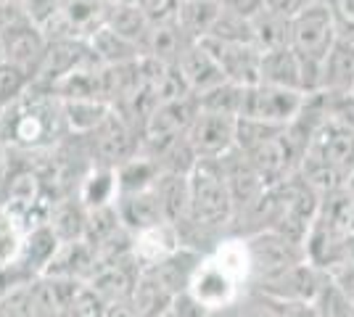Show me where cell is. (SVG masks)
I'll list each match as a JSON object with an SVG mask.
<instances>
[{"mask_svg":"<svg viewBox=\"0 0 354 317\" xmlns=\"http://www.w3.org/2000/svg\"><path fill=\"white\" fill-rule=\"evenodd\" d=\"M69 137L64 122V104L56 95L30 88V93L0 111V143L14 153H48Z\"/></svg>","mask_w":354,"mask_h":317,"instance_id":"1","label":"cell"},{"mask_svg":"<svg viewBox=\"0 0 354 317\" xmlns=\"http://www.w3.org/2000/svg\"><path fill=\"white\" fill-rule=\"evenodd\" d=\"M188 182H191V211H188V222H183L177 230L185 246L198 249L196 243L214 238L236 220V204L220 159H201Z\"/></svg>","mask_w":354,"mask_h":317,"instance_id":"2","label":"cell"},{"mask_svg":"<svg viewBox=\"0 0 354 317\" xmlns=\"http://www.w3.org/2000/svg\"><path fill=\"white\" fill-rule=\"evenodd\" d=\"M341 32L328 0H315L299 16L291 19V48L301 64V93H323V64Z\"/></svg>","mask_w":354,"mask_h":317,"instance_id":"3","label":"cell"},{"mask_svg":"<svg viewBox=\"0 0 354 317\" xmlns=\"http://www.w3.org/2000/svg\"><path fill=\"white\" fill-rule=\"evenodd\" d=\"M317 211H320V193L310 188L299 175H294L291 180L267 188L265 198L249 214H259L265 230H275L288 241L304 246L317 220Z\"/></svg>","mask_w":354,"mask_h":317,"instance_id":"4","label":"cell"},{"mask_svg":"<svg viewBox=\"0 0 354 317\" xmlns=\"http://www.w3.org/2000/svg\"><path fill=\"white\" fill-rule=\"evenodd\" d=\"M246 246H249V262H251V286L272 280L291 267L307 262L304 246L301 243L288 241L286 236L275 233V230H257L246 236Z\"/></svg>","mask_w":354,"mask_h":317,"instance_id":"5","label":"cell"},{"mask_svg":"<svg viewBox=\"0 0 354 317\" xmlns=\"http://www.w3.org/2000/svg\"><path fill=\"white\" fill-rule=\"evenodd\" d=\"M88 146L90 156H93V166L117 169L143 151V135L119 111L111 108V114L106 117L104 124L88 137Z\"/></svg>","mask_w":354,"mask_h":317,"instance_id":"6","label":"cell"},{"mask_svg":"<svg viewBox=\"0 0 354 317\" xmlns=\"http://www.w3.org/2000/svg\"><path fill=\"white\" fill-rule=\"evenodd\" d=\"M198 111H201V106H198L196 95L156 106V111L151 114V119L143 127V153L156 159L169 143H175L177 137L188 135Z\"/></svg>","mask_w":354,"mask_h":317,"instance_id":"7","label":"cell"},{"mask_svg":"<svg viewBox=\"0 0 354 317\" xmlns=\"http://www.w3.org/2000/svg\"><path fill=\"white\" fill-rule=\"evenodd\" d=\"M310 95L299 90H286V88H275V85H257L246 90V101H243V119L265 122V124H275V127H288L301 114V108L307 104Z\"/></svg>","mask_w":354,"mask_h":317,"instance_id":"8","label":"cell"},{"mask_svg":"<svg viewBox=\"0 0 354 317\" xmlns=\"http://www.w3.org/2000/svg\"><path fill=\"white\" fill-rule=\"evenodd\" d=\"M188 294H191L193 299L201 304L204 309L220 312V309H227V307L241 304L243 283L236 280V278L207 251L204 259H201V265H198V270H196V275H193L191 286H188Z\"/></svg>","mask_w":354,"mask_h":317,"instance_id":"9","label":"cell"},{"mask_svg":"<svg viewBox=\"0 0 354 317\" xmlns=\"http://www.w3.org/2000/svg\"><path fill=\"white\" fill-rule=\"evenodd\" d=\"M328 272L317 270L310 262H301L291 267L288 272H283L272 280H265V283H257L254 291L259 296H265L270 302H315L320 288H323Z\"/></svg>","mask_w":354,"mask_h":317,"instance_id":"10","label":"cell"},{"mask_svg":"<svg viewBox=\"0 0 354 317\" xmlns=\"http://www.w3.org/2000/svg\"><path fill=\"white\" fill-rule=\"evenodd\" d=\"M220 166L222 172H225V180H227V188H230L233 204H236V217L241 211L249 214V211L257 209V204L265 198L267 185L259 177V172L254 169V164L249 162V156L241 148H233V151L225 153L220 159Z\"/></svg>","mask_w":354,"mask_h":317,"instance_id":"11","label":"cell"},{"mask_svg":"<svg viewBox=\"0 0 354 317\" xmlns=\"http://www.w3.org/2000/svg\"><path fill=\"white\" fill-rule=\"evenodd\" d=\"M209 48V53L220 61L225 79L241 85V88H257L262 82V50L254 43H243V46H225L220 40L204 37L198 40Z\"/></svg>","mask_w":354,"mask_h":317,"instance_id":"12","label":"cell"},{"mask_svg":"<svg viewBox=\"0 0 354 317\" xmlns=\"http://www.w3.org/2000/svg\"><path fill=\"white\" fill-rule=\"evenodd\" d=\"M0 40H3V50H6V64L27 72L35 82V77L45 61V53L50 48L45 32L35 21H27V24H19L14 30L3 32Z\"/></svg>","mask_w":354,"mask_h":317,"instance_id":"13","label":"cell"},{"mask_svg":"<svg viewBox=\"0 0 354 317\" xmlns=\"http://www.w3.org/2000/svg\"><path fill=\"white\" fill-rule=\"evenodd\" d=\"M236 117L198 111V117L188 130V140L193 143V148L201 159H222L225 153L236 148Z\"/></svg>","mask_w":354,"mask_h":317,"instance_id":"14","label":"cell"},{"mask_svg":"<svg viewBox=\"0 0 354 317\" xmlns=\"http://www.w3.org/2000/svg\"><path fill=\"white\" fill-rule=\"evenodd\" d=\"M310 151L323 156L328 164H333L349 180V175L354 172V130L328 117L312 140Z\"/></svg>","mask_w":354,"mask_h":317,"instance_id":"15","label":"cell"},{"mask_svg":"<svg viewBox=\"0 0 354 317\" xmlns=\"http://www.w3.org/2000/svg\"><path fill=\"white\" fill-rule=\"evenodd\" d=\"M61 241L59 236L53 233V227L43 222V225H35L30 227L27 233V243H24V254H21V262L16 265L14 270L24 278V280H37L43 278L45 270L50 267L53 257L59 254Z\"/></svg>","mask_w":354,"mask_h":317,"instance_id":"16","label":"cell"},{"mask_svg":"<svg viewBox=\"0 0 354 317\" xmlns=\"http://www.w3.org/2000/svg\"><path fill=\"white\" fill-rule=\"evenodd\" d=\"M183 236L172 222H162L138 233L133 238V254L138 259V265L148 270L153 265H159L164 259H169L172 254H177L183 249Z\"/></svg>","mask_w":354,"mask_h":317,"instance_id":"17","label":"cell"},{"mask_svg":"<svg viewBox=\"0 0 354 317\" xmlns=\"http://www.w3.org/2000/svg\"><path fill=\"white\" fill-rule=\"evenodd\" d=\"M177 66H180V72H183V77H185V82H188V88H191L196 98L214 90L222 82H227L220 61L209 53V48L204 43H193Z\"/></svg>","mask_w":354,"mask_h":317,"instance_id":"18","label":"cell"},{"mask_svg":"<svg viewBox=\"0 0 354 317\" xmlns=\"http://www.w3.org/2000/svg\"><path fill=\"white\" fill-rule=\"evenodd\" d=\"M193 43L196 40L185 35V30L177 24V19L164 21V24H151L146 40H143V56L159 61L164 66H177Z\"/></svg>","mask_w":354,"mask_h":317,"instance_id":"19","label":"cell"},{"mask_svg":"<svg viewBox=\"0 0 354 317\" xmlns=\"http://www.w3.org/2000/svg\"><path fill=\"white\" fill-rule=\"evenodd\" d=\"M117 211H119L122 225L127 227L133 236L143 233L148 227L167 222V220H164L162 204H159V196H156L153 188L140 191V193H122L117 201Z\"/></svg>","mask_w":354,"mask_h":317,"instance_id":"20","label":"cell"},{"mask_svg":"<svg viewBox=\"0 0 354 317\" xmlns=\"http://www.w3.org/2000/svg\"><path fill=\"white\" fill-rule=\"evenodd\" d=\"M323 93L344 98L354 93V40L339 37L323 64Z\"/></svg>","mask_w":354,"mask_h":317,"instance_id":"21","label":"cell"},{"mask_svg":"<svg viewBox=\"0 0 354 317\" xmlns=\"http://www.w3.org/2000/svg\"><path fill=\"white\" fill-rule=\"evenodd\" d=\"M344 241H346V233L333 230V227H328L315 220L310 236L304 241L307 262L323 272L336 270L339 265H344Z\"/></svg>","mask_w":354,"mask_h":317,"instance_id":"22","label":"cell"},{"mask_svg":"<svg viewBox=\"0 0 354 317\" xmlns=\"http://www.w3.org/2000/svg\"><path fill=\"white\" fill-rule=\"evenodd\" d=\"M201 259H204V251L191 249V246H183V249H180L177 254H172L169 259H164L159 265L148 267V272H151L153 278H159V283L169 288L175 296H180V294H188V286H191L193 275L198 270Z\"/></svg>","mask_w":354,"mask_h":317,"instance_id":"23","label":"cell"},{"mask_svg":"<svg viewBox=\"0 0 354 317\" xmlns=\"http://www.w3.org/2000/svg\"><path fill=\"white\" fill-rule=\"evenodd\" d=\"M88 214L90 211L82 206V201L74 196H61L50 204L48 211V225L53 227V233L59 236L61 243H77L85 241L88 233Z\"/></svg>","mask_w":354,"mask_h":317,"instance_id":"24","label":"cell"},{"mask_svg":"<svg viewBox=\"0 0 354 317\" xmlns=\"http://www.w3.org/2000/svg\"><path fill=\"white\" fill-rule=\"evenodd\" d=\"M74 196L82 201V206L88 211L114 206L119 201L117 169H109V166H90L88 172H85V177L77 185V193H74Z\"/></svg>","mask_w":354,"mask_h":317,"instance_id":"25","label":"cell"},{"mask_svg":"<svg viewBox=\"0 0 354 317\" xmlns=\"http://www.w3.org/2000/svg\"><path fill=\"white\" fill-rule=\"evenodd\" d=\"M90 53L95 56L98 66H122V64H135L143 59V48L124 40L122 35H117L109 27H98L88 37Z\"/></svg>","mask_w":354,"mask_h":317,"instance_id":"26","label":"cell"},{"mask_svg":"<svg viewBox=\"0 0 354 317\" xmlns=\"http://www.w3.org/2000/svg\"><path fill=\"white\" fill-rule=\"evenodd\" d=\"M153 191L159 196L167 222H172L175 227L188 222V211H191V182H188V177L162 172V177L156 180Z\"/></svg>","mask_w":354,"mask_h":317,"instance_id":"27","label":"cell"},{"mask_svg":"<svg viewBox=\"0 0 354 317\" xmlns=\"http://www.w3.org/2000/svg\"><path fill=\"white\" fill-rule=\"evenodd\" d=\"M259 85H275V88L301 93V64H299L294 48L267 50L262 56V82Z\"/></svg>","mask_w":354,"mask_h":317,"instance_id":"28","label":"cell"},{"mask_svg":"<svg viewBox=\"0 0 354 317\" xmlns=\"http://www.w3.org/2000/svg\"><path fill=\"white\" fill-rule=\"evenodd\" d=\"M30 225L21 214L0 204V270H11L21 262Z\"/></svg>","mask_w":354,"mask_h":317,"instance_id":"29","label":"cell"},{"mask_svg":"<svg viewBox=\"0 0 354 317\" xmlns=\"http://www.w3.org/2000/svg\"><path fill=\"white\" fill-rule=\"evenodd\" d=\"M175 299L177 296L167 286L159 283V278H153L148 270H143L138 283H135L130 304L135 307L138 317H162L175 307Z\"/></svg>","mask_w":354,"mask_h":317,"instance_id":"30","label":"cell"},{"mask_svg":"<svg viewBox=\"0 0 354 317\" xmlns=\"http://www.w3.org/2000/svg\"><path fill=\"white\" fill-rule=\"evenodd\" d=\"M61 104H64V122L72 137H90L111 114V106L106 101H61Z\"/></svg>","mask_w":354,"mask_h":317,"instance_id":"31","label":"cell"},{"mask_svg":"<svg viewBox=\"0 0 354 317\" xmlns=\"http://www.w3.org/2000/svg\"><path fill=\"white\" fill-rule=\"evenodd\" d=\"M222 11V3L220 0H183L180 3V11H177V24L185 30V35L191 40H204L217 16Z\"/></svg>","mask_w":354,"mask_h":317,"instance_id":"32","label":"cell"},{"mask_svg":"<svg viewBox=\"0 0 354 317\" xmlns=\"http://www.w3.org/2000/svg\"><path fill=\"white\" fill-rule=\"evenodd\" d=\"M162 177V166L153 156L148 153H138L130 162H124L122 166H117V180H119V196L122 193H140L153 188L156 180Z\"/></svg>","mask_w":354,"mask_h":317,"instance_id":"33","label":"cell"},{"mask_svg":"<svg viewBox=\"0 0 354 317\" xmlns=\"http://www.w3.org/2000/svg\"><path fill=\"white\" fill-rule=\"evenodd\" d=\"M251 30H254V46L262 53L291 48V19H286V16H278L262 8L251 19Z\"/></svg>","mask_w":354,"mask_h":317,"instance_id":"34","label":"cell"},{"mask_svg":"<svg viewBox=\"0 0 354 317\" xmlns=\"http://www.w3.org/2000/svg\"><path fill=\"white\" fill-rule=\"evenodd\" d=\"M109 30H114L117 35H122L124 40H130L135 46L143 48L151 21L148 16L140 11V6H122V3H109L106 8V21Z\"/></svg>","mask_w":354,"mask_h":317,"instance_id":"35","label":"cell"},{"mask_svg":"<svg viewBox=\"0 0 354 317\" xmlns=\"http://www.w3.org/2000/svg\"><path fill=\"white\" fill-rule=\"evenodd\" d=\"M299 177L307 182L310 188H315L320 196L330 193V191H339L346 185V177L341 175L333 164H328L323 156H317L315 151H307L301 169H299Z\"/></svg>","mask_w":354,"mask_h":317,"instance_id":"36","label":"cell"},{"mask_svg":"<svg viewBox=\"0 0 354 317\" xmlns=\"http://www.w3.org/2000/svg\"><path fill=\"white\" fill-rule=\"evenodd\" d=\"M246 90L249 88H241V85H233V82H222L214 90L198 95V106H201V111H212V114H225V117L241 119Z\"/></svg>","mask_w":354,"mask_h":317,"instance_id":"37","label":"cell"},{"mask_svg":"<svg viewBox=\"0 0 354 317\" xmlns=\"http://www.w3.org/2000/svg\"><path fill=\"white\" fill-rule=\"evenodd\" d=\"M156 162H159V166H162V172L191 177L193 169H196L198 162H201V156L196 153L193 143L188 140V135H185V137H177L175 143H169V146L156 156Z\"/></svg>","mask_w":354,"mask_h":317,"instance_id":"38","label":"cell"},{"mask_svg":"<svg viewBox=\"0 0 354 317\" xmlns=\"http://www.w3.org/2000/svg\"><path fill=\"white\" fill-rule=\"evenodd\" d=\"M207 37L212 40H220L225 46H243V43H254V30H251V19L236 14V11H227L222 8L214 27Z\"/></svg>","mask_w":354,"mask_h":317,"instance_id":"39","label":"cell"},{"mask_svg":"<svg viewBox=\"0 0 354 317\" xmlns=\"http://www.w3.org/2000/svg\"><path fill=\"white\" fill-rule=\"evenodd\" d=\"M312 304H315V309H317L320 317H352L354 315V302L336 286V280L330 278V272H328L323 288H320L317 299Z\"/></svg>","mask_w":354,"mask_h":317,"instance_id":"40","label":"cell"},{"mask_svg":"<svg viewBox=\"0 0 354 317\" xmlns=\"http://www.w3.org/2000/svg\"><path fill=\"white\" fill-rule=\"evenodd\" d=\"M32 88V77L21 69H16L11 64L0 66V111H6L8 106L21 101Z\"/></svg>","mask_w":354,"mask_h":317,"instance_id":"41","label":"cell"},{"mask_svg":"<svg viewBox=\"0 0 354 317\" xmlns=\"http://www.w3.org/2000/svg\"><path fill=\"white\" fill-rule=\"evenodd\" d=\"M106 309H109V304L88 283H82L77 296H74L72 307H69V317H104Z\"/></svg>","mask_w":354,"mask_h":317,"instance_id":"42","label":"cell"},{"mask_svg":"<svg viewBox=\"0 0 354 317\" xmlns=\"http://www.w3.org/2000/svg\"><path fill=\"white\" fill-rule=\"evenodd\" d=\"M183 0H140V11L148 16L151 24H164V21H175Z\"/></svg>","mask_w":354,"mask_h":317,"instance_id":"43","label":"cell"},{"mask_svg":"<svg viewBox=\"0 0 354 317\" xmlns=\"http://www.w3.org/2000/svg\"><path fill=\"white\" fill-rule=\"evenodd\" d=\"M328 3L333 8L341 37H352L354 40V0H328Z\"/></svg>","mask_w":354,"mask_h":317,"instance_id":"44","label":"cell"},{"mask_svg":"<svg viewBox=\"0 0 354 317\" xmlns=\"http://www.w3.org/2000/svg\"><path fill=\"white\" fill-rule=\"evenodd\" d=\"M312 3L315 0H265V8L278 16H286V19H294Z\"/></svg>","mask_w":354,"mask_h":317,"instance_id":"45","label":"cell"},{"mask_svg":"<svg viewBox=\"0 0 354 317\" xmlns=\"http://www.w3.org/2000/svg\"><path fill=\"white\" fill-rule=\"evenodd\" d=\"M241 317H278V309L270 299H259V302H241L238 304Z\"/></svg>","mask_w":354,"mask_h":317,"instance_id":"46","label":"cell"},{"mask_svg":"<svg viewBox=\"0 0 354 317\" xmlns=\"http://www.w3.org/2000/svg\"><path fill=\"white\" fill-rule=\"evenodd\" d=\"M275 304V309H278V317H320L317 315V309H315V304L310 302H272Z\"/></svg>","mask_w":354,"mask_h":317,"instance_id":"47","label":"cell"},{"mask_svg":"<svg viewBox=\"0 0 354 317\" xmlns=\"http://www.w3.org/2000/svg\"><path fill=\"white\" fill-rule=\"evenodd\" d=\"M220 3L222 8L236 11V14L246 16V19H254V16L265 8V0H220Z\"/></svg>","mask_w":354,"mask_h":317,"instance_id":"48","label":"cell"},{"mask_svg":"<svg viewBox=\"0 0 354 317\" xmlns=\"http://www.w3.org/2000/svg\"><path fill=\"white\" fill-rule=\"evenodd\" d=\"M330 278L336 280V286L354 302V265H349V262H346V265H339L336 270H330Z\"/></svg>","mask_w":354,"mask_h":317,"instance_id":"49","label":"cell"},{"mask_svg":"<svg viewBox=\"0 0 354 317\" xmlns=\"http://www.w3.org/2000/svg\"><path fill=\"white\" fill-rule=\"evenodd\" d=\"M11 164H14V151L0 143V188H3V182H6L8 172H11Z\"/></svg>","mask_w":354,"mask_h":317,"instance_id":"50","label":"cell"},{"mask_svg":"<svg viewBox=\"0 0 354 317\" xmlns=\"http://www.w3.org/2000/svg\"><path fill=\"white\" fill-rule=\"evenodd\" d=\"M104 317H138V312H135V307L130 302H122V304H111L106 309Z\"/></svg>","mask_w":354,"mask_h":317,"instance_id":"51","label":"cell"},{"mask_svg":"<svg viewBox=\"0 0 354 317\" xmlns=\"http://www.w3.org/2000/svg\"><path fill=\"white\" fill-rule=\"evenodd\" d=\"M354 265V233H346V241H344V265Z\"/></svg>","mask_w":354,"mask_h":317,"instance_id":"52","label":"cell"},{"mask_svg":"<svg viewBox=\"0 0 354 317\" xmlns=\"http://www.w3.org/2000/svg\"><path fill=\"white\" fill-rule=\"evenodd\" d=\"M209 317H241V309L236 307H227V309H220V312H209Z\"/></svg>","mask_w":354,"mask_h":317,"instance_id":"53","label":"cell"},{"mask_svg":"<svg viewBox=\"0 0 354 317\" xmlns=\"http://www.w3.org/2000/svg\"><path fill=\"white\" fill-rule=\"evenodd\" d=\"M109 3H122V6H138L140 0H109Z\"/></svg>","mask_w":354,"mask_h":317,"instance_id":"54","label":"cell"},{"mask_svg":"<svg viewBox=\"0 0 354 317\" xmlns=\"http://www.w3.org/2000/svg\"><path fill=\"white\" fill-rule=\"evenodd\" d=\"M346 188H349V193L354 196V172L349 175V180H346Z\"/></svg>","mask_w":354,"mask_h":317,"instance_id":"55","label":"cell"},{"mask_svg":"<svg viewBox=\"0 0 354 317\" xmlns=\"http://www.w3.org/2000/svg\"><path fill=\"white\" fill-rule=\"evenodd\" d=\"M6 64V50H3V40H0V66Z\"/></svg>","mask_w":354,"mask_h":317,"instance_id":"56","label":"cell"},{"mask_svg":"<svg viewBox=\"0 0 354 317\" xmlns=\"http://www.w3.org/2000/svg\"><path fill=\"white\" fill-rule=\"evenodd\" d=\"M349 233H354V209H352V220H349Z\"/></svg>","mask_w":354,"mask_h":317,"instance_id":"57","label":"cell"},{"mask_svg":"<svg viewBox=\"0 0 354 317\" xmlns=\"http://www.w3.org/2000/svg\"><path fill=\"white\" fill-rule=\"evenodd\" d=\"M162 317H177V312H175V309H169V312H167V315H162Z\"/></svg>","mask_w":354,"mask_h":317,"instance_id":"58","label":"cell"},{"mask_svg":"<svg viewBox=\"0 0 354 317\" xmlns=\"http://www.w3.org/2000/svg\"><path fill=\"white\" fill-rule=\"evenodd\" d=\"M352 95H354V93H352Z\"/></svg>","mask_w":354,"mask_h":317,"instance_id":"59","label":"cell"}]
</instances>
